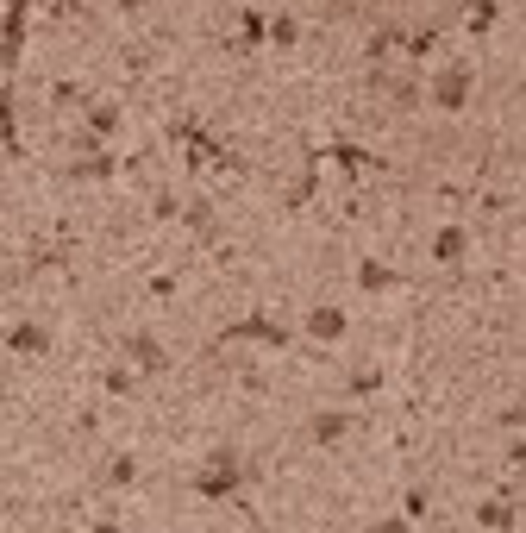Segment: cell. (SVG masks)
Here are the masks:
<instances>
[{
    "instance_id": "1",
    "label": "cell",
    "mask_w": 526,
    "mask_h": 533,
    "mask_svg": "<svg viewBox=\"0 0 526 533\" xmlns=\"http://www.w3.org/2000/svg\"><path fill=\"white\" fill-rule=\"evenodd\" d=\"M245 477H251V465H245L232 446H220V452H207V465L195 471V496H201V502H238Z\"/></svg>"
},
{
    "instance_id": "2",
    "label": "cell",
    "mask_w": 526,
    "mask_h": 533,
    "mask_svg": "<svg viewBox=\"0 0 526 533\" xmlns=\"http://www.w3.org/2000/svg\"><path fill=\"white\" fill-rule=\"evenodd\" d=\"M245 339L270 345V352H289V345H295L289 320H270V314H245V320H232V327H220V339H213V345H245Z\"/></svg>"
},
{
    "instance_id": "3",
    "label": "cell",
    "mask_w": 526,
    "mask_h": 533,
    "mask_svg": "<svg viewBox=\"0 0 526 533\" xmlns=\"http://www.w3.org/2000/svg\"><path fill=\"white\" fill-rule=\"evenodd\" d=\"M470 88H476V63H445L439 76H433V107L439 113H464L470 107Z\"/></svg>"
},
{
    "instance_id": "4",
    "label": "cell",
    "mask_w": 526,
    "mask_h": 533,
    "mask_svg": "<svg viewBox=\"0 0 526 533\" xmlns=\"http://www.w3.org/2000/svg\"><path fill=\"white\" fill-rule=\"evenodd\" d=\"M126 358L145 370V377H163V370H170V352H163V339H157V333H145V327L126 333Z\"/></svg>"
},
{
    "instance_id": "5",
    "label": "cell",
    "mask_w": 526,
    "mask_h": 533,
    "mask_svg": "<svg viewBox=\"0 0 526 533\" xmlns=\"http://www.w3.org/2000/svg\"><path fill=\"white\" fill-rule=\"evenodd\" d=\"M63 176H69V182H113V176H119V157H113V151H101V145H88Z\"/></svg>"
},
{
    "instance_id": "6",
    "label": "cell",
    "mask_w": 526,
    "mask_h": 533,
    "mask_svg": "<svg viewBox=\"0 0 526 533\" xmlns=\"http://www.w3.org/2000/svg\"><path fill=\"white\" fill-rule=\"evenodd\" d=\"M307 333H314L320 345H339V339L351 333V314L332 308V301H320V308H307Z\"/></svg>"
},
{
    "instance_id": "7",
    "label": "cell",
    "mask_w": 526,
    "mask_h": 533,
    "mask_svg": "<svg viewBox=\"0 0 526 533\" xmlns=\"http://www.w3.org/2000/svg\"><path fill=\"white\" fill-rule=\"evenodd\" d=\"M7 352L32 364V358H44V352H51V333H44L38 320H13V333H7Z\"/></svg>"
},
{
    "instance_id": "8",
    "label": "cell",
    "mask_w": 526,
    "mask_h": 533,
    "mask_svg": "<svg viewBox=\"0 0 526 533\" xmlns=\"http://www.w3.org/2000/svg\"><path fill=\"white\" fill-rule=\"evenodd\" d=\"M464 258H470V226H439V239H433V264L458 270Z\"/></svg>"
},
{
    "instance_id": "9",
    "label": "cell",
    "mask_w": 526,
    "mask_h": 533,
    "mask_svg": "<svg viewBox=\"0 0 526 533\" xmlns=\"http://www.w3.org/2000/svg\"><path fill=\"white\" fill-rule=\"evenodd\" d=\"M182 226H188L201 245H220V233H226L220 214H213V201H188V207H182Z\"/></svg>"
},
{
    "instance_id": "10",
    "label": "cell",
    "mask_w": 526,
    "mask_h": 533,
    "mask_svg": "<svg viewBox=\"0 0 526 533\" xmlns=\"http://www.w3.org/2000/svg\"><path fill=\"white\" fill-rule=\"evenodd\" d=\"M345 433H351V414L345 408H320L314 421H307V439H314V446H339Z\"/></svg>"
},
{
    "instance_id": "11",
    "label": "cell",
    "mask_w": 526,
    "mask_h": 533,
    "mask_svg": "<svg viewBox=\"0 0 526 533\" xmlns=\"http://www.w3.org/2000/svg\"><path fill=\"white\" fill-rule=\"evenodd\" d=\"M326 157H332V164H339V170H382V157H370L364 145H351V138H332V145H326Z\"/></svg>"
},
{
    "instance_id": "12",
    "label": "cell",
    "mask_w": 526,
    "mask_h": 533,
    "mask_svg": "<svg viewBox=\"0 0 526 533\" xmlns=\"http://www.w3.org/2000/svg\"><path fill=\"white\" fill-rule=\"evenodd\" d=\"M357 289H364V295H389V289H401V270L364 258V264H357Z\"/></svg>"
},
{
    "instance_id": "13",
    "label": "cell",
    "mask_w": 526,
    "mask_h": 533,
    "mask_svg": "<svg viewBox=\"0 0 526 533\" xmlns=\"http://www.w3.org/2000/svg\"><path fill=\"white\" fill-rule=\"evenodd\" d=\"M82 120H88V138H113L119 126H126V113H119L113 101H88V107H82Z\"/></svg>"
},
{
    "instance_id": "14",
    "label": "cell",
    "mask_w": 526,
    "mask_h": 533,
    "mask_svg": "<svg viewBox=\"0 0 526 533\" xmlns=\"http://www.w3.org/2000/svg\"><path fill=\"white\" fill-rule=\"evenodd\" d=\"M320 164H326V151H307V176L295 182L289 195H282V207H307V201L320 195Z\"/></svg>"
},
{
    "instance_id": "15",
    "label": "cell",
    "mask_w": 526,
    "mask_h": 533,
    "mask_svg": "<svg viewBox=\"0 0 526 533\" xmlns=\"http://www.w3.org/2000/svg\"><path fill=\"white\" fill-rule=\"evenodd\" d=\"M138 377H145V370H138L132 358H126V364H107V370H101V389H107V396H119V402H126L132 389H138Z\"/></svg>"
},
{
    "instance_id": "16",
    "label": "cell",
    "mask_w": 526,
    "mask_h": 533,
    "mask_svg": "<svg viewBox=\"0 0 526 533\" xmlns=\"http://www.w3.org/2000/svg\"><path fill=\"white\" fill-rule=\"evenodd\" d=\"M270 44H276V51H295V44H301V19L295 13H276L270 19Z\"/></svg>"
},
{
    "instance_id": "17",
    "label": "cell",
    "mask_w": 526,
    "mask_h": 533,
    "mask_svg": "<svg viewBox=\"0 0 526 533\" xmlns=\"http://www.w3.org/2000/svg\"><path fill=\"white\" fill-rule=\"evenodd\" d=\"M476 527H495L501 533V527H520V515H514L508 502H483V508H476Z\"/></svg>"
},
{
    "instance_id": "18",
    "label": "cell",
    "mask_w": 526,
    "mask_h": 533,
    "mask_svg": "<svg viewBox=\"0 0 526 533\" xmlns=\"http://www.w3.org/2000/svg\"><path fill=\"white\" fill-rule=\"evenodd\" d=\"M238 26H245V51H257V44H270V19H263L257 7H245V19H238Z\"/></svg>"
},
{
    "instance_id": "19",
    "label": "cell",
    "mask_w": 526,
    "mask_h": 533,
    "mask_svg": "<svg viewBox=\"0 0 526 533\" xmlns=\"http://www.w3.org/2000/svg\"><path fill=\"white\" fill-rule=\"evenodd\" d=\"M107 483H113V490H132V483H138V458H126V452H119L113 465H107Z\"/></svg>"
},
{
    "instance_id": "20",
    "label": "cell",
    "mask_w": 526,
    "mask_h": 533,
    "mask_svg": "<svg viewBox=\"0 0 526 533\" xmlns=\"http://www.w3.org/2000/svg\"><path fill=\"white\" fill-rule=\"evenodd\" d=\"M426 515H433V496H426L420 483H414V490L401 496V521H426Z\"/></svg>"
},
{
    "instance_id": "21",
    "label": "cell",
    "mask_w": 526,
    "mask_h": 533,
    "mask_svg": "<svg viewBox=\"0 0 526 533\" xmlns=\"http://www.w3.org/2000/svg\"><path fill=\"white\" fill-rule=\"evenodd\" d=\"M495 13H501V7H495V0H470V32H476V38H483V32L495 26Z\"/></svg>"
},
{
    "instance_id": "22",
    "label": "cell",
    "mask_w": 526,
    "mask_h": 533,
    "mask_svg": "<svg viewBox=\"0 0 526 533\" xmlns=\"http://www.w3.org/2000/svg\"><path fill=\"white\" fill-rule=\"evenodd\" d=\"M376 389H382V364H364L351 377V396H376Z\"/></svg>"
},
{
    "instance_id": "23",
    "label": "cell",
    "mask_w": 526,
    "mask_h": 533,
    "mask_svg": "<svg viewBox=\"0 0 526 533\" xmlns=\"http://www.w3.org/2000/svg\"><path fill=\"white\" fill-rule=\"evenodd\" d=\"M401 51H408L414 63H426V57H433V51H439V32H414L408 44H401Z\"/></svg>"
},
{
    "instance_id": "24",
    "label": "cell",
    "mask_w": 526,
    "mask_h": 533,
    "mask_svg": "<svg viewBox=\"0 0 526 533\" xmlns=\"http://www.w3.org/2000/svg\"><path fill=\"white\" fill-rule=\"evenodd\" d=\"M401 44H408V38H401V32H395V26H382V32H376V38H370V57H376V63H382V57H389V51H401Z\"/></svg>"
},
{
    "instance_id": "25",
    "label": "cell",
    "mask_w": 526,
    "mask_h": 533,
    "mask_svg": "<svg viewBox=\"0 0 526 533\" xmlns=\"http://www.w3.org/2000/svg\"><path fill=\"white\" fill-rule=\"evenodd\" d=\"M51 101H57V107H88L76 82H57V88H51Z\"/></svg>"
},
{
    "instance_id": "26",
    "label": "cell",
    "mask_w": 526,
    "mask_h": 533,
    "mask_svg": "<svg viewBox=\"0 0 526 533\" xmlns=\"http://www.w3.org/2000/svg\"><path fill=\"white\" fill-rule=\"evenodd\" d=\"M151 214H157V220H176L182 207H176V195H157V201H151Z\"/></svg>"
},
{
    "instance_id": "27",
    "label": "cell",
    "mask_w": 526,
    "mask_h": 533,
    "mask_svg": "<svg viewBox=\"0 0 526 533\" xmlns=\"http://www.w3.org/2000/svg\"><path fill=\"white\" fill-rule=\"evenodd\" d=\"M508 465H514V471H526V439H514V452H508Z\"/></svg>"
},
{
    "instance_id": "28",
    "label": "cell",
    "mask_w": 526,
    "mask_h": 533,
    "mask_svg": "<svg viewBox=\"0 0 526 533\" xmlns=\"http://www.w3.org/2000/svg\"><path fill=\"white\" fill-rule=\"evenodd\" d=\"M113 7H119V13H138V7H145V0H113Z\"/></svg>"
}]
</instances>
